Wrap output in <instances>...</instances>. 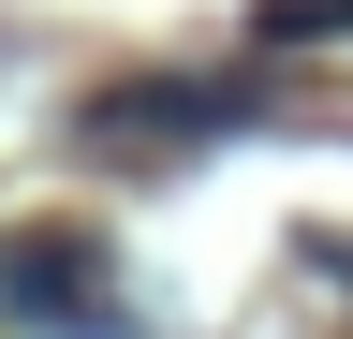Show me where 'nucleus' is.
Instances as JSON below:
<instances>
[{
	"label": "nucleus",
	"mask_w": 353,
	"mask_h": 339,
	"mask_svg": "<svg viewBox=\"0 0 353 339\" xmlns=\"http://www.w3.org/2000/svg\"><path fill=\"white\" fill-rule=\"evenodd\" d=\"M0 325L103 339V325H118V280H103V251H74V236H15V251H0Z\"/></svg>",
	"instance_id": "f257e3e1"
},
{
	"label": "nucleus",
	"mask_w": 353,
	"mask_h": 339,
	"mask_svg": "<svg viewBox=\"0 0 353 339\" xmlns=\"http://www.w3.org/2000/svg\"><path fill=\"white\" fill-rule=\"evenodd\" d=\"M324 30H353V0H265V45H324Z\"/></svg>",
	"instance_id": "f03ea898"
}]
</instances>
